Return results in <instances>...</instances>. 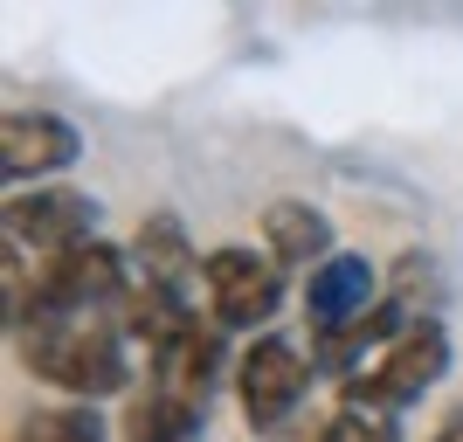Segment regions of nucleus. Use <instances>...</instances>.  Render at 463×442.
Wrapping results in <instances>:
<instances>
[{"instance_id": "f257e3e1", "label": "nucleus", "mask_w": 463, "mask_h": 442, "mask_svg": "<svg viewBox=\"0 0 463 442\" xmlns=\"http://www.w3.org/2000/svg\"><path fill=\"white\" fill-rule=\"evenodd\" d=\"M229 366V332L214 325L208 311H194L187 332L174 346H159L146 360V381L125 401V442H201V422L214 408V387H222Z\"/></svg>"}, {"instance_id": "f03ea898", "label": "nucleus", "mask_w": 463, "mask_h": 442, "mask_svg": "<svg viewBox=\"0 0 463 442\" xmlns=\"http://www.w3.org/2000/svg\"><path fill=\"white\" fill-rule=\"evenodd\" d=\"M21 366L49 381L70 401H111L132 387V339L118 325V311H70V318H42V325L14 332Z\"/></svg>"}, {"instance_id": "7ed1b4c3", "label": "nucleus", "mask_w": 463, "mask_h": 442, "mask_svg": "<svg viewBox=\"0 0 463 442\" xmlns=\"http://www.w3.org/2000/svg\"><path fill=\"white\" fill-rule=\"evenodd\" d=\"M449 360H457V346H449V325H443V318H429V325L402 332V339H394L381 360H367V373H353V381L339 387V401L402 415V408H415L429 387L449 373Z\"/></svg>"}, {"instance_id": "20e7f679", "label": "nucleus", "mask_w": 463, "mask_h": 442, "mask_svg": "<svg viewBox=\"0 0 463 442\" xmlns=\"http://www.w3.org/2000/svg\"><path fill=\"white\" fill-rule=\"evenodd\" d=\"M201 284H208V318L222 332H263L284 311V284L290 269L270 249H242V242H222V249L201 256Z\"/></svg>"}, {"instance_id": "39448f33", "label": "nucleus", "mask_w": 463, "mask_h": 442, "mask_svg": "<svg viewBox=\"0 0 463 442\" xmlns=\"http://www.w3.org/2000/svg\"><path fill=\"white\" fill-rule=\"evenodd\" d=\"M311 373H318V366H311V353H298L284 332L250 339V346H242V360H235V401H242V422H250L256 436L284 428L290 415L305 408Z\"/></svg>"}, {"instance_id": "423d86ee", "label": "nucleus", "mask_w": 463, "mask_h": 442, "mask_svg": "<svg viewBox=\"0 0 463 442\" xmlns=\"http://www.w3.org/2000/svg\"><path fill=\"white\" fill-rule=\"evenodd\" d=\"M7 249H28L42 256H70L83 242H97V221H104V201L83 187H28V193H7Z\"/></svg>"}, {"instance_id": "0eeeda50", "label": "nucleus", "mask_w": 463, "mask_h": 442, "mask_svg": "<svg viewBox=\"0 0 463 442\" xmlns=\"http://www.w3.org/2000/svg\"><path fill=\"white\" fill-rule=\"evenodd\" d=\"M77 159H83V132L62 111H7L0 118V174H7L14 193H28L35 180L62 174Z\"/></svg>"}, {"instance_id": "6e6552de", "label": "nucleus", "mask_w": 463, "mask_h": 442, "mask_svg": "<svg viewBox=\"0 0 463 442\" xmlns=\"http://www.w3.org/2000/svg\"><path fill=\"white\" fill-rule=\"evenodd\" d=\"M381 305V277H373V256L360 249H339L305 277V311H311V339H326V332H346L360 325L367 311Z\"/></svg>"}, {"instance_id": "1a4fd4ad", "label": "nucleus", "mask_w": 463, "mask_h": 442, "mask_svg": "<svg viewBox=\"0 0 463 442\" xmlns=\"http://www.w3.org/2000/svg\"><path fill=\"white\" fill-rule=\"evenodd\" d=\"M125 256H132V284L166 290V297H187L194 277H201V256H194L180 214H166V208L138 221V235H132V249H125Z\"/></svg>"}, {"instance_id": "9d476101", "label": "nucleus", "mask_w": 463, "mask_h": 442, "mask_svg": "<svg viewBox=\"0 0 463 442\" xmlns=\"http://www.w3.org/2000/svg\"><path fill=\"white\" fill-rule=\"evenodd\" d=\"M263 249L284 269H305L311 277L326 256H339L332 249V214L311 208V201H270V208H263Z\"/></svg>"}, {"instance_id": "9b49d317", "label": "nucleus", "mask_w": 463, "mask_h": 442, "mask_svg": "<svg viewBox=\"0 0 463 442\" xmlns=\"http://www.w3.org/2000/svg\"><path fill=\"white\" fill-rule=\"evenodd\" d=\"M7 442H111V422L83 401H49V408L14 415V436Z\"/></svg>"}, {"instance_id": "f8f14e48", "label": "nucleus", "mask_w": 463, "mask_h": 442, "mask_svg": "<svg viewBox=\"0 0 463 442\" xmlns=\"http://www.w3.org/2000/svg\"><path fill=\"white\" fill-rule=\"evenodd\" d=\"M318 442H402V422L387 415V408H353L339 401L326 415V428H318Z\"/></svg>"}, {"instance_id": "ddd939ff", "label": "nucleus", "mask_w": 463, "mask_h": 442, "mask_svg": "<svg viewBox=\"0 0 463 442\" xmlns=\"http://www.w3.org/2000/svg\"><path fill=\"white\" fill-rule=\"evenodd\" d=\"M429 442H463V401H457V408H449L443 422H436V436H429Z\"/></svg>"}]
</instances>
